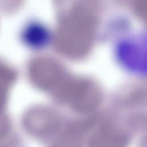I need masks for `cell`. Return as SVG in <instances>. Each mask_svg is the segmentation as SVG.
Here are the masks:
<instances>
[{"label":"cell","mask_w":147,"mask_h":147,"mask_svg":"<svg viewBox=\"0 0 147 147\" xmlns=\"http://www.w3.org/2000/svg\"><path fill=\"white\" fill-rule=\"evenodd\" d=\"M121 41L116 48L120 63L131 72L147 75V36Z\"/></svg>","instance_id":"obj_1"}]
</instances>
